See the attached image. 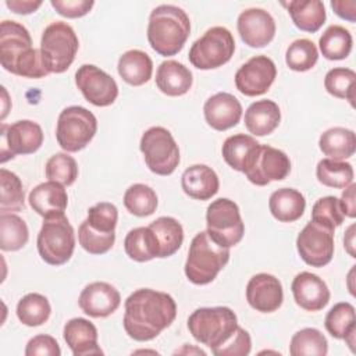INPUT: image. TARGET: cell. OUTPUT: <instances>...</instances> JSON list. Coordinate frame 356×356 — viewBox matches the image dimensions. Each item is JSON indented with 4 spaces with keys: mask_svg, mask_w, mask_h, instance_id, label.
Listing matches in <instances>:
<instances>
[{
    "mask_svg": "<svg viewBox=\"0 0 356 356\" xmlns=\"http://www.w3.org/2000/svg\"><path fill=\"white\" fill-rule=\"evenodd\" d=\"M63 337L74 356L103 355L97 343V330L86 318L75 317L65 323Z\"/></svg>",
    "mask_w": 356,
    "mask_h": 356,
    "instance_id": "obj_22",
    "label": "cell"
},
{
    "mask_svg": "<svg viewBox=\"0 0 356 356\" xmlns=\"http://www.w3.org/2000/svg\"><path fill=\"white\" fill-rule=\"evenodd\" d=\"M242 104L227 92H218L209 97L203 106L206 122L216 131H227L235 127L242 117Z\"/></svg>",
    "mask_w": 356,
    "mask_h": 356,
    "instance_id": "obj_21",
    "label": "cell"
},
{
    "mask_svg": "<svg viewBox=\"0 0 356 356\" xmlns=\"http://www.w3.org/2000/svg\"><path fill=\"white\" fill-rule=\"evenodd\" d=\"M246 300L252 309L260 313H273L284 302L281 281L267 273L253 275L246 285Z\"/></svg>",
    "mask_w": 356,
    "mask_h": 356,
    "instance_id": "obj_18",
    "label": "cell"
},
{
    "mask_svg": "<svg viewBox=\"0 0 356 356\" xmlns=\"http://www.w3.org/2000/svg\"><path fill=\"white\" fill-rule=\"evenodd\" d=\"M118 210L113 203L100 202L88 210L86 220L82 224L93 232L102 235H115Z\"/></svg>",
    "mask_w": 356,
    "mask_h": 356,
    "instance_id": "obj_43",
    "label": "cell"
},
{
    "mask_svg": "<svg viewBox=\"0 0 356 356\" xmlns=\"http://www.w3.org/2000/svg\"><path fill=\"white\" fill-rule=\"evenodd\" d=\"M206 224L210 238L224 248L238 245L245 234V224L239 207L234 200L227 197H220L209 204Z\"/></svg>",
    "mask_w": 356,
    "mask_h": 356,
    "instance_id": "obj_11",
    "label": "cell"
},
{
    "mask_svg": "<svg viewBox=\"0 0 356 356\" xmlns=\"http://www.w3.org/2000/svg\"><path fill=\"white\" fill-rule=\"evenodd\" d=\"M291 172V160L285 152L268 145H259L243 174L257 186L282 181Z\"/></svg>",
    "mask_w": 356,
    "mask_h": 356,
    "instance_id": "obj_13",
    "label": "cell"
},
{
    "mask_svg": "<svg viewBox=\"0 0 356 356\" xmlns=\"http://www.w3.org/2000/svg\"><path fill=\"white\" fill-rule=\"evenodd\" d=\"M356 184H350L345 188V191L341 195L339 204L342 209V213L345 217L355 218L356 217Z\"/></svg>",
    "mask_w": 356,
    "mask_h": 356,
    "instance_id": "obj_51",
    "label": "cell"
},
{
    "mask_svg": "<svg viewBox=\"0 0 356 356\" xmlns=\"http://www.w3.org/2000/svg\"><path fill=\"white\" fill-rule=\"evenodd\" d=\"M281 121V111L275 102L263 99L252 103L245 111V127L254 136H266L275 131Z\"/></svg>",
    "mask_w": 356,
    "mask_h": 356,
    "instance_id": "obj_26",
    "label": "cell"
},
{
    "mask_svg": "<svg viewBox=\"0 0 356 356\" xmlns=\"http://www.w3.org/2000/svg\"><path fill=\"white\" fill-rule=\"evenodd\" d=\"M79 49V40L71 25L56 21L47 25L40 39V53L50 74H61L70 68Z\"/></svg>",
    "mask_w": 356,
    "mask_h": 356,
    "instance_id": "obj_6",
    "label": "cell"
},
{
    "mask_svg": "<svg viewBox=\"0 0 356 356\" xmlns=\"http://www.w3.org/2000/svg\"><path fill=\"white\" fill-rule=\"evenodd\" d=\"M1 163L18 154H31L43 143L42 127L31 120H19L10 125L1 124Z\"/></svg>",
    "mask_w": 356,
    "mask_h": 356,
    "instance_id": "obj_14",
    "label": "cell"
},
{
    "mask_svg": "<svg viewBox=\"0 0 356 356\" xmlns=\"http://www.w3.org/2000/svg\"><path fill=\"white\" fill-rule=\"evenodd\" d=\"M29 231L25 221L14 213L0 214V249L15 252L26 245Z\"/></svg>",
    "mask_w": 356,
    "mask_h": 356,
    "instance_id": "obj_35",
    "label": "cell"
},
{
    "mask_svg": "<svg viewBox=\"0 0 356 356\" xmlns=\"http://www.w3.org/2000/svg\"><path fill=\"white\" fill-rule=\"evenodd\" d=\"M331 7L334 13L349 22L356 21V1L355 0H332Z\"/></svg>",
    "mask_w": 356,
    "mask_h": 356,
    "instance_id": "obj_52",
    "label": "cell"
},
{
    "mask_svg": "<svg viewBox=\"0 0 356 356\" xmlns=\"http://www.w3.org/2000/svg\"><path fill=\"white\" fill-rule=\"evenodd\" d=\"M334 231L313 220L303 227L296 238V249L307 266L324 267L332 260Z\"/></svg>",
    "mask_w": 356,
    "mask_h": 356,
    "instance_id": "obj_12",
    "label": "cell"
},
{
    "mask_svg": "<svg viewBox=\"0 0 356 356\" xmlns=\"http://www.w3.org/2000/svg\"><path fill=\"white\" fill-rule=\"evenodd\" d=\"M268 209L275 220L281 222H293L303 216L306 199L293 188H281L271 193Z\"/></svg>",
    "mask_w": 356,
    "mask_h": 356,
    "instance_id": "obj_27",
    "label": "cell"
},
{
    "mask_svg": "<svg viewBox=\"0 0 356 356\" xmlns=\"http://www.w3.org/2000/svg\"><path fill=\"white\" fill-rule=\"evenodd\" d=\"M51 7L63 17L65 18H79L86 15L92 7L95 6V1L92 0H51Z\"/></svg>",
    "mask_w": 356,
    "mask_h": 356,
    "instance_id": "obj_50",
    "label": "cell"
},
{
    "mask_svg": "<svg viewBox=\"0 0 356 356\" xmlns=\"http://www.w3.org/2000/svg\"><path fill=\"white\" fill-rule=\"evenodd\" d=\"M17 317L28 327H39L44 324L51 313L50 303L46 296L40 293H28L17 303Z\"/></svg>",
    "mask_w": 356,
    "mask_h": 356,
    "instance_id": "obj_36",
    "label": "cell"
},
{
    "mask_svg": "<svg viewBox=\"0 0 356 356\" xmlns=\"http://www.w3.org/2000/svg\"><path fill=\"white\" fill-rule=\"evenodd\" d=\"M259 145L260 143L253 136L245 135V134H236V135L228 136L224 140L221 153L225 163L231 168L243 172L248 164L250 163L253 153L256 152Z\"/></svg>",
    "mask_w": 356,
    "mask_h": 356,
    "instance_id": "obj_31",
    "label": "cell"
},
{
    "mask_svg": "<svg viewBox=\"0 0 356 356\" xmlns=\"http://www.w3.org/2000/svg\"><path fill=\"white\" fill-rule=\"evenodd\" d=\"M353 39L342 25H330L318 39L321 54L327 60H343L352 51Z\"/></svg>",
    "mask_w": 356,
    "mask_h": 356,
    "instance_id": "obj_34",
    "label": "cell"
},
{
    "mask_svg": "<svg viewBox=\"0 0 356 356\" xmlns=\"http://www.w3.org/2000/svg\"><path fill=\"white\" fill-rule=\"evenodd\" d=\"M193 76L188 67L175 60L163 61L156 71V85L167 96H182L192 88Z\"/></svg>",
    "mask_w": 356,
    "mask_h": 356,
    "instance_id": "obj_25",
    "label": "cell"
},
{
    "mask_svg": "<svg viewBox=\"0 0 356 356\" xmlns=\"http://www.w3.org/2000/svg\"><path fill=\"white\" fill-rule=\"evenodd\" d=\"M121 303V295L108 282L96 281L88 284L79 293L78 305L81 310L93 318H103L113 314Z\"/></svg>",
    "mask_w": 356,
    "mask_h": 356,
    "instance_id": "obj_19",
    "label": "cell"
},
{
    "mask_svg": "<svg viewBox=\"0 0 356 356\" xmlns=\"http://www.w3.org/2000/svg\"><path fill=\"white\" fill-rule=\"evenodd\" d=\"M318 147L327 159L343 161L355 154L356 135L352 129L334 127L320 135Z\"/></svg>",
    "mask_w": 356,
    "mask_h": 356,
    "instance_id": "obj_30",
    "label": "cell"
},
{
    "mask_svg": "<svg viewBox=\"0 0 356 356\" xmlns=\"http://www.w3.org/2000/svg\"><path fill=\"white\" fill-rule=\"evenodd\" d=\"M36 246L42 260L50 266L65 264L75 249V232L65 214L43 218Z\"/></svg>",
    "mask_w": 356,
    "mask_h": 356,
    "instance_id": "obj_7",
    "label": "cell"
},
{
    "mask_svg": "<svg viewBox=\"0 0 356 356\" xmlns=\"http://www.w3.org/2000/svg\"><path fill=\"white\" fill-rule=\"evenodd\" d=\"M316 177L324 186L345 189L353 182L355 172L350 163L323 159L316 167Z\"/></svg>",
    "mask_w": 356,
    "mask_h": 356,
    "instance_id": "obj_37",
    "label": "cell"
},
{
    "mask_svg": "<svg viewBox=\"0 0 356 356\" xmlns=\"http://www.w3.org/2000/svg\"><path fill=\"white\" fill-rule=\"evenodd\" d=\"M236 328V314L227 306L200 307L188 318V330L192 337L211 350L221 346Z\"/></svg>",
    "mask_w": 356,
    "mask_h": 356,
    "instance_id": "obj_5",
    "label": "cell"
},
{
    "mask_svg": "<svg viewBox=\"0 0 356 356\" xmlns=\"http://www.w3.org/2000/svg\"><path fill=\"white\" fill-rule=\"evenodd\" d=\"M24 186L19 177L8 171L0 170V211L15 213L24 209Z\"/></svg>",
    "mask_w": 356,
    "mask_h": 356,
    "instance_id": "obj_40",
    "label": "cell"
},
{
    "mask_svg": "<svg viewBox=\"0 0 356 356\" xmlns=\"http://www.w3.org/2000/svg\"><path fill=\"white\" fill-rule=\"evenodd\" d=\"M277 76V67L267 56H254L249 58L235 74L236 89L249 97L266 93Z\"/></svg>",
    "mask_w": 356,
    "mask_h": 356,
    "instance_id": "obj_16",
    "label": "cell"
},
{
    "mask_svg": "<svg viewBox=\"0 0 356 356\" xmlns=\"http://www.w3.org/2000/svg\"><path fill=\"white\" fill-rule=\"evenodd\" d=\"M44 172L49 181L70 186L78 178V164L72 156L67 153H56L47 160Z\"/></svg>",
    "mask_w": 356,
    "mask_h": 356,
    "instance_id": "obj_45",
    "label": "cell"
},
{
    "mask_svg": "<svg viewBox=\"0 0 356 356\" xmlns=\"http://www.w3.org/2000/svg\"><path fill=\"white\" fill-rule=\"evenodd\" d=\"M78 241L82 249L86 250L88 253L104 254L113 248L115 242V235H102V234L93 232L81 222L78 228Z\"/></svg>",
    "mask_w": 356,
    "mask_h": 356,
    "instance_id": "obj_47",
    "label": "cell"
},
{
    "mask_svg": "<svg viewBox=\"0 0 356 356\" xmlns=\"http://www.w3.org/2000/svg\"><path fill=\"white\" fill-rule=\"evenodd\" d=\"M177 317V303L165 292L150 288L134 291L125 300L122 325L129 338L152 341L168 328Z\"/></svg>",
    "mask_w": 356,
    "mask_h": 356,
    "instance_id": "obj_1",
    "label": "cell"
},
{
    "mask_svg": "<svg viewBox=\"0 0 356 356\" xmlns=\"http://www.w3.org/2000/svg\"><path fill=\"white\" fill-rule=\"evenodd\" d=\"M327 352V338L317 328L299 330L289 342V353L292 356H325Z\"/></svg>",
    "mask_w": 356,
    "mask_h": 356,
    "instance_id": "obj_38",
    "label": "cell"
},
{
    "mask_svg": "<svg viewBox=\"0 0 356 356\" xmlns=\"http://www.w3.org/2000/svg\"><path fill=\"white\" fill-rule=\"evenodd\" d=\"M355 83L356 72L350 68L337 67L327 72L324 78L325 90L338 99H345L355 106Z\"/></svg>",
    "mask_w": 356,
    "mask_h": 356,
    "instance_id": "obj_42",
    "label": "cell"
},
{
    "mask_svg": "<svg viewBox=\"0 0 356 356\" xmlns=\"http://www.w3.org/2000/svg\"><path fill=\"white\" fill-rule=\"evenodd\" d=\"M6 6L15 14H32L35 13L40 6L42 1H33V0H6Z\"/></svg>",
    "mask_w": 356,
    "mask_h": 356,
    "instance_id": "obj_53",
    "label": "cell"
},
{
    "mask_svg": "<svg viewBox=\"0 0 356 356\" xmlns=\"http://www.w3.org/2000/svg\"><path fill=\"white\" fill-rule=\"evenodd\" d=\"M75 83L86 102L97 107L113 104L118 96L114 78L93 64H83L76 70Z\"/></svg>",
    "mask_w": 356,
    "mask_h": 356,
    "instance_id": "obj_15",
    "label": "cell"
},
{
    "mask_svg": "<svg viewBox=\"0 0 356 356\" xmlns=\"http://www.w3.org/2000/svg\"><path fill=\"white\" fill-rule=\"evenodd\" d=\"M318 60V50L310 39H296L285 53V63L289 70L305 72L312 70Z\"/></svg>",
    "mask_w": 356,
    "mask_h": 356,
    "instance_id": "obj_44",
    "label": "cell"
},
{
    "mask_svg": "<svg viewBox=\"0 0 356 356\" xmlns=\"http://www.w3.org/2000/svg\"><path fill=\"white\" fill-rule=\"evenodd\" d=\"M0 63L6 71L22 78L39 79L50 74L40 49L32 47L28 29L17 21L4 19L0 24Z\"/></svg>",
    "mask_w": 356,
    "mask_h": 356,
    "instance_id": "obj_2",
    "label": "cell"
},
{
    "mask_svg": "<svg viewBox=\"0 0 356 356\" xmlns=\"http://www.w3.org/2000/svg\"><path fill=\"white\" fill-rule=\"evenodd\" d=\"M1 93H3V114H1V120H4L6 115H7V111H8V107H7V104H8V95H7V90H6L4 86H1Z\"/></svg>",
    "mask_w": 356,
    "mask_h": 356,
    "instance_id": "obj_55",
    "label": "cell"
},
{
    "mask_svg": "<svg viewBox=\"0 0 356 356\" xmlns=\"http://www.w3.org/2000/svg\"><path fill=\"white\" fill-rule=\"evenodd\" d=\"M157 203L154 189L145 184H134L124 193L125 209L136 217L152 216L157 209Z\"/></svg>",
    "mask_w": 356,
    "mask_h": 356,
    "instance_id": "obj_39",
    "label": "cell"
},
{
    "mask_svg": "<svg viewBox=\"0 0 356 356\" xmlns=\"http://www.w3.org/2000/svg\"><path fill=\"white\" fill-rule=\"evenodd\" d=\"M282 6L286 7L295 26L300 31L314 33L325 22V7L320 0H292Z\"/></svg>",
    "mask_w": 356,
    "mask_h": 356,
    "instance_id": "obj_29",
    "label": "cell"
},
{
    "mask_svg": "<svg viewBox=\"0 0 356 356\" xmlns=\"http://www.w3.org/2000/svg\"><path fill=\"white\" fill-rule=\"evenodd\" d=\"M124 249L129 259L139 263L159 257V242L149 227L131 229L124 239Z\"/></svg>",
    "mask_w": 356,
    "mask_h": 356,
    "instance_id": "obj_33",
    "label": "cell"
},
{
    "mask_svg": "<svg viewBox=\"0 0 356 356\" xmlns=\"http://www.w3.org/2000/svg\"><path fill=\"white\" fill-rule=\"evenodd\" d=\"M117 71L128 85L140 86L150 81L153 74V61L147 53L132 49L118 58Z\"/></svg>",
    "mask_w": 356,
    "mask_h": 356,
    "instance_id": "obj_28",
    "label": "cell"
},
{
    "mask_svg": "<svg viewBox=\"0 0 356 356\" xmlns=\"http://www.w3.org/2000/svg\"><path fill=\"white\" fill-rule=\"evenodd\" d=\"M252 339L246 330L238 325L235 332L217 349L211 350L216 356H246L250 353Z\"/></svg>",
    "mask_w": 356,
    "mask_h": 356,
    "instance_id": "obj_48",
    "label": "cell"
},
{
    "mask_svg": "<svg viewBox=\"0 0 356 356\" xmlns=\"http://www.w3.org/2000/svg\"><path fill=\"white\" fill-rule=\"evenodd\" d=\"M29 206L43 218L64 214L68 204V195L64 185L47 181L35 186L29 192Z\"/></svg>",
    "mask_w": 356,
    "mask_h": 356,
    "instance_id": "obj_23",
    "label": "cell"
},
{
    "mask_svg": "<svg viewBox=\"0 0 356 356\" xmlns=\"http://www.w3.org/2000/svg\"><path fill=\"white\" fill-rule=\"evenodd\" d=\"M293 299L299 307L307 312H318L330 302V289L318 275L302 271L296 274L291 284Z\"/></svg>",
    "mask_w": 356,
    "mask_h": 356,
    "instance_id": "obj_20",
    "label": "cell"
},
{
    "mask_svg": "<svg viewBox=\"0 0 356 356\" xmlns=\"http://www.w3.org/2000/svg\"><path fill=\"white\" fill-rule=\"evenodd\" d=\"M343 213L339 204V199L335 196L320 197L312 209V220L335 229L343 222Z\"/></svg>",
    "mask_w": 356,
    "mask_h": 356,
    "instance_id": "obj_46",
    "label": "cell"
},
{
    "mask_svg": "<svg viewBox=\"0 0 356 356\" xmlns=\"http://www.w3.org/2000/svg\"><path fill=\"white\" fill-rule=\"evenodd\" d=\"M191 21L188 14L172 4H161L152 10L147 24V40L160 56L179 53L189 38Z\"/></svg>",
    "mask_w": 356,
    "mask_h": 356,
    "instance_id": "obj_3",
    "label": "cell"
},
{
    "mask_svg": "<svg viewBox=\"0 0 356 356\" xmlns=\"http://www.w3.org/2000/svg\"><path fill=\"white\" fill-rule=\"evenodd\" d=\"M229 260V248L216 243L207 231L197 232L189 246L185 275L195 285H206L216 280Z\"/></svg>",
    "mask_w": 356,
    "mask_h": 356,
    "instance_id": "obj_4",
    "label": "cell"
},
{
    "mask_svg": "<svg viewBox=\"0 0 356 356\" xmlns=\"http://www.w3.org/2000/svg\"><path fill=\"white\" fill-rule=\"evenodd\" d=\"M235 40L225 26L207 29L189 49V61L197 70H214L231 60Z\"/></svg>",
    "mask_w": 356,
    "mask_h": 356,
    "instance_id": "obj_9",
    "label": "cell"
},
{
    "mask_svg": "<svg viewBox=\"0 0 356 356\" xmlns=\"http://www.w3.org/2000/svg\"><path fill=\"white\" fill-rule=\"evenodd\" d=\"M140 152L149 170L157 175H170L179 164V147L164 127H152L146 129L139 143Z\"/></svg>",
    "mask_w": 356,
    "mask_h": 356,
    "instance_id": "obj_10",
    "label": "cell"
},
{
    "mask_svg": "<svg viewBox=\"0 0 356 356\" xmlns=\"http://www.w3.org/2000/svg\"><path fill=\"white\" fill-rule=\"evenodd\" d=\"M58 342L51 335L39 334L31 338L25 348V356H60Z\"/></svg>",
    "mask_w": 356,
    "mask_h": 356,
    "instance_id": "obj_49",
    "label": "cell"
},
{
    "mask_svg": "<svg viewBox=\"0 0 356 356\" xmlns=\"http://www.w3.org/2000/svg\"><path fill=\"white\" fill-rule=\"evenodd\" d=\"M325 330L335 339H345L352 331H356L355 307L349 302L335 303L325 316Z\"/></svg>",
    "mask_w": 356,
    "mask_h": 356,
    "instance_id": "obj_41",
    "label": "cell"
},
{
    "mask_svg": "<svg viewBox=\"0 0 356 356\" xmlns=\"http://www.w3.org/2000/svg\"><path fill=\"white\" fill-rule=\"evenodd\" d=\"M96 131L97 120L92 111L82 106H70L58 115L56 139L63 150L75 153L89 145Z\"/></svg>",
    "mask_w": 356,
    "mask_h": 356,
    "instance_id": "obj_8",
    "label": "cell"
},
{
    "mask_svg": "<svg viewBox=\"0 0 356 356\" xmlns=\"http://www.w3.org/2000/svg\"><path fill=\"white\" fill-rule=\"evenodd\" d=\"M181 186L189 197L209 200L218 192L220 179L211 167L206 164H193L184 171Z\"/></svg>",
    "mask_w": 356,
    "mask_h": 356,
    "instance_id": "obj_24",
    "label": "cell"
},
{
    "mask_svg": "<svg viewBox=\"0 0 356 356\" xmlns=\"http://www.w3.org/2000/svg\"><path fill=\"white\" fill-rule=\"evenodd\" d=\"M343 246L346 249V252L350 254V257H356L355 253V224L349 225V228L345 232L343 236Z\"/></svg>",
    "mask_w": 356,
    "mask_h": 356,
    "instance_id": "obj_54",
    "label": "cell"
},
{
    "mask_svg": "<svg viewBox=\"0 0 356 356\" xmlns=\"http://www.w3.org/2000/svg\"><path fill=\"white\" fill-rule=\"evenodd\" d=\"M159 242V257H170L181 248L184 242V228L174 217H159L147 225Z\"/></svg>",
    "mask_w": 356,
    "mask_h": 356,
    "instance_id": "obj_32",
    "label": "cell"
},
{
    "mask_svg": "<svg viewBox=\"0 0 356 356\" xmlns=\"http://www.w3.org/2000/svg\"><path fill=\"white\" fill-rule=\"evenodd\" d=\"M238 33L249 47H264L275 35V21L263 8H248L242 11L236 21Z\"/></svg>",
    "mask_w": 356,
    "mask_h": 356,
    "instance_id": "obj_17",
    "label": "cell"
}]
</instances>
